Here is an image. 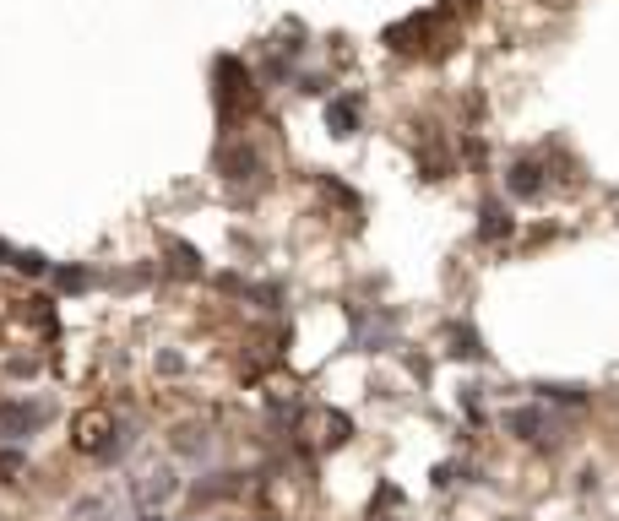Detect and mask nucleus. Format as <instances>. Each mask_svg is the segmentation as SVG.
I'll use <instances>...</instances> for the list:
<instances>
[{"label": "nucleus", "mask_w": 619, "mask_h": 521, "mask_svg": "<svg viewBox=\"0 0 619 521\" xmlns=\"http://www.w3.org/2000/svg\"><path fill=\"white\" fill-rule=\"evenodd\" d=\"M0 260H17V250H12V244H6V239H0Z\"/></svg>", "instance_id": "6ab92c4d"}, {"label": "nucleus", "mask_w": 619, "mask_h": 521, "mask_svg": "<svg viewBox=\"0 0 619 521\" xmlns=\"http://www.w3.org/2000/svg\"><path fill=\"white\" fill-rule=\"evenodd\" d=\"M506 190H511V202H538L543 195V163L538 158H516L506 169Z\"/></svg>", "instance_id": "0eeeda50"}, {"label": "nucleus", "mask_w": 619, "mask_h": 521, "mask_svg": "<svg viewBox=\"0 0 619 521\" xmlns=\"http://www.w3.org/2000/svg\"><path fill=\"white\" fill-rule=\"evenodd\" d=\"M169 451H174V456H185V462H206V456H213V434H206L201 424H174Z\"/></svg>", "instance_id": "6e6552de"}, {"label": "nucleus", "mask_w": 619, "mask_h": 521, "mask_svg": "<svg viewBox=\"0 0 619 521\" xmlns=\"http://www.w3.org/2000/svg\"><path fill=\"white\" fill-rule=\"evenodd\" d=\"M12 267H17V272H28V277H49V272H54L38 250H17V260H12Z\"/></svg>", "instance_id": "ddd939ff"}, {"label": "nucleus", "mask_w": 619, "mask_h": 521, "mask_svg": "<svg viewBox=\"0 0 619 521\" xmlns=\"http://www.w3.org/2000/svg\"><path fill=\"white\" fill-rule=\"evenodd\" d=\"M169 260H174V272H185V277L201 272V255H196L190 244H169Z\"/></svg>", "instance_id": "4468645a"}, {"label": "nucleus", "mask_w": 619, "mask_h": 521, "mask_svg": "<svg viewBox=\"0 0 619 521\" xmlns=\"http://www.w3.org/2000/svg\"><path fill=\"white\" fill-rule=\"evenodd\" d=\"M185 489H190V484H185L174 467H153V473H142V478H130V484H125L130 510H169V500L185 494Z\"/></svg>", "instance_id": "7ed1b4c3"}, {"label": "nucleus", "mask_w": 619, "mask_h": 521, "mask_svg": "<svg viewBox=\"0 0 619 521\" xmlns=\"http://www.w3.org/2000/svg\"><path fill=\"white\" fill-rule=\"evenodd\" d=\"M326 130L331 136H354L359 130V98H331L326 103Z\"/></svg>", "instance_id": "1a4fd4ad"}, {"label": "nucleus", "mask_w": 619, "mask_h": 521, "mask_svg": "<svg viewBox=\"0 0 619 521\" xmlns=\"http://www.w3.org/2000/svg\"><path fill=\"white\" fill-rule=\"evenodd\" d=\"M462 462H446V467H435V489H451V484H462Z\"/></svg>", "instance_id": "dca6fc26"}, {"label": "nucleus", "mask_w": 619, "mask_h": 521, "mask_svg": "<svg viewBox=\"0 0 619 521\" xmlns=\"http://www.w3.org/2000/svg\"><path fill=\"white\" fill-rule=\"evenodd\" d=\"M130 445V429L109 413H82L77 418V451H88L93 462H120Z\"/></svg>", "instance_id": "f257e3e1"}, {"label": "nucleus", "mask_w": 619, "mask_h": 521, "mask_svg": "<svg viewBox=\"0 0 619 521\" xmlns=\"http://www.w3.org/2000/svg\"><path fill=\"white\" fill-rule=\"evenodd\" d=\"M54 283H60V294H77V288H88V272L82 267H60Z\"/></svg>", "instance_id": "2eb2a0df"}, {"label": "nucleus", "mask_w": 619, "mask_h": 521, "mask_svg": "<svg viewBox=\"0 0 619 521\" xmlns=\"http://www.w3.org/2000/svg\"><path fill=\"white\" fill-rule=\"evenodd\" d=\"M543 402H571V408H587V385H555V380H538L532 385Z\"/></svg>", "instance_id": "9b49d317"}, {"label": "nucleus", "mask_w": 619, "mask_h": 521, "mask_svg": "<svg viewBox=\"0 0 619 521\" xmlns=\"http://www.w3.org/2000/svg\"><path fill=\"white\" fill-rule=\"evenodd\" d=\"M218 103H223V114H239L245 103H250V71L229 54V60H218Z\"/></svg>", "instance_id": "39448f33"}, {"label": "nucleus", "mask_w": 619, "mask_h": 521, "mask_svg": "<svg viewBox=\"0 0 619 521\" xmlns=\"http://www.w3.org/2000/svg\"><path fill=\"white\" fill-rule=\"evenodd\" d=\"M261 153L255 147H245V142H234V147H223L218 153V174H223V185H250V179H261Z\"/></svg>", "instance_id": "423d86ee"}, {"label": "nucleus", "mask_w": 619, "mask_h": 521, "mask_svg": "<svg viewBox=\"0 0 619 521\" xmlns=\"http://www.w3.org/2000/svg\"><path fill=\"white\" fill-rule=\"evenodd\" d=\"M506 434L511 440H522V445H538V451H555L560 445V434H565V424H560V413H548V408H511L506 418Z\"/></svg>", "instance_id": "f03ea898"}, {"label": "nucleus", "mask_w": 619, "mask_h": 521, "mask_svg": "<svg viewBox=\"0 0 619 521\" xmlns=\"http://www.w3.org/2000/svg\"><path fill=\"white\" fill-rule=\"evenodd\" d=\"M12 473H22V451H0V484H6Z\"/></svg>", "instance_id": "f3484780"}, {"label": "nucleus", "mask_w": 619, "mask_h": 521, "mask_svg": "<svg viewBox=\"0 0 619 521\" xmlns=\"http://www.w3.org/2000/svg\"><path fill=\"white\" fill-rule=\"evenodd\" d=\"M446 337H451V343H456V348H451V353H456V359H478V353H484V348H478V337H473V332H467V326H446Z\"/></svg>", "instance_id": "f8f14e48"}, {"label": "nucleus", "mask_w": 619, "mask_h": 521, "mask_svg": "<svg viewBox=\"0 0 619 521\" xmlns=\"http://www.w3.org/2000/svg\"><path fill=\"white\" fill-rule=\"evenodd\" d=\"M44 418H49V408L38 397H6V402H0V440L22 445V440H33L44 429Z\"/></svg>", "instance_id": "20e7f679"}, {"label": "nucleus", "mask_w": 619, "mask_h": 521, "mask_svg": "<svg viewBox=\"0 0 619 521\" xmlns=\"http://www.w3.org/2000/svg\"><path fill=\"white\" fill-rule=\"evenodd\" d=\"M130 521H174L169 510H130Z\"/></svg>", "instance_id": "a211bd4d"}, {"label": "nucleus", "mask_w": 619, "mask_h": 521, "mask_svg": "<svg viewBox=\"0 0 619 521\" xmlns=\"http://www.w3.org/2000/svg\"><path fill=\"white\" fill-rule=\"evenodd\" d=\"M478 234H484V239H506L511 234V212L500 202H484V207H478Z\"/></svg>", "instance_id": "9d476101"}]
</instances>
